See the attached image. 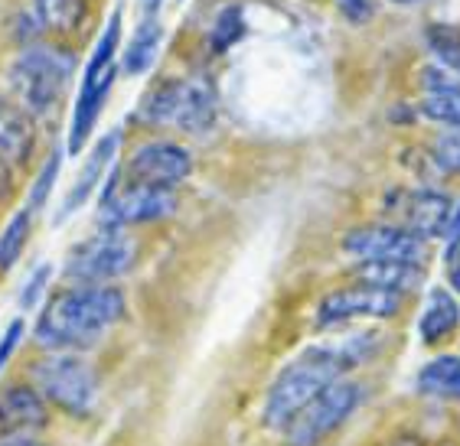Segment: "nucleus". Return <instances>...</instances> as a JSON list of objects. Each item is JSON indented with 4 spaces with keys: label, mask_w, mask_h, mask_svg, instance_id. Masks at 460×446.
I'll return each mask as SVG.
<instances>
[{
    "label": "nucleus",
    "mask_w": 460,
    "mask_h": 446,
    "mask_svg": "<svg viewBox=\"0 0 460 446\" xmlns=\"http://www.w3.org/2000/svg\"><path fill=\"white\" fill-rule=\"evenodd\" d=\"M177 212V193L170 186H147L131 183L121 173L108 176L102 189V212L98 219L108 228H128V225H147L160 222Z\"/></svg>",
    "instance_id": "0eeeda50"
},
{
    "label": "nucleus",
    "mask_w": 460,
    "mask_h": 446,
    "mask_svg": "<svg viewBox=\"0 0 460 446\" xmlns=\"http://www.w3.org/2000/svg\"><path fill=\"white\" fill-rule=\"evenodd\" d=\"M392 4H402V7H408V4H415V0H392Z\"/></svg>",
    "instance_id": "e433bc0d"
},
{
    "label": "nucleus",
    "mask_w": 460,
    "mask_h": 446,
    "mask_svg": "<svg viewBox=\"0 0 460 446\" xmlns=\"http://www.w3.org/2000/svg\"><path fill=\"white\" fill-rule=\"evenodd\" d=\"M454 69H457V72H460V62H457V66H454Z\"/></svg>",
    "instance_id": "4c0bfd02"
},
{
    "label": "nucleus",
    "mask_w": 460,
    "mask_h": 446,
    "mask_svg": "<svg viewBox=\"0 0 460 446\" xmlns=\"http://www.w3.org/2000/svg\"><path fill=\"white\" fill-rule=\"evenodd\" d=\"M30 228H33V212L23 209L0 232V271H10L20 261V254H23V248L30 241Z\"/></svg>",
    "instance_id": "4be33fe9"
},
{
    "label": "nucleus",
    "mask_w": 460,
    "mask_h": 446,
    "mask_svg": "<svg viewBox=\"0 0 460 446\" xmlns=\"http://www.w3.org/2000/svg\"><path fill=\"white\" fill-rule=\"evenodd\" d=\"M124 293L108 284H79L59 290L36 319V342L53 352L95 345L124 319Z\"/></svg>",
    "instance_id": "f257e3e1"
},
{
    "label": "nucleus",
    "mask_w": 460,
    "mask_h": 446,
    "mask_svg": "<svg viewBox=\"0 0 460 446\" xmlns=\"http://www.w3.org/2000/svg\"><path fill=\"white\" fill-rule=\"evenodd\" d=\"M376 336H349L333 345H314L304 355L284 368L275 378L265 401V424L268 427H284L294 414L301 411L310 398H317L327 385H333L343 372L356 368L363 359H369V345Z\"/></svg>",
    "instance_id": "f03ea898"
},
{
    "label": "nucleus",
    "mask_w": 460,
    "mask_h": 446,
    "mask_svg": "<svg viewBox=\"0 0 460 446\" xmlns=\"http://www.w3.org/2000/svg\"><path fill=\"white\" fill-rule=\"evenodd\" d=\"M137 248L121 228H108L85 238L66 258V277L75 284H111L134 267Z\"/></svg>",
    "instance_id": "1a4fd4ad"
},
{
    "label": "nucleus",
    "mask_w": 460,
    "mask_h": 446,
    "mask_svg": "<svg viewBox=\"0 0 460 446\" xmlns=\"http://www.w3.org/2000/svg\"><path fill=\"white\" fill-rule=\"evenodd\" d=\"M160 7H164V0H141L144 17H160Z\"/></svg>",
    "instance_id": "2f4dec72"
},
{
    "label": "nucleus",
    "mask_w": 460,
    "mask_h": 446,
    "mask_svg": "<svg viewBox=\"0 0 460 446\" xmlns=\"http://www.w3.org/2000/svg\"><path fill=\"white\" fill-rule=\"evenodd\" d=\"M421 114L438 124H447V127H460V85L457 82L428 92L425 101H421Z\"/></svg>",
    "instance_id": "5701e85b"
},
{
    "label": "nucleus",
    "mask_w": 460,
    "mask_h": 446,
    "mask_svg": "<svg viewBox=\"0 0 460 446\" xmlns=\"http://www.w3.org/2000/svg\"><path fill=\"white\" fill-rule=\"evenodd\" d=\"M451 287L460 293V264H454V267H451Z\"/></svg>",
    "instance_id": "f704fd0d"
},
{
    "label": "nucleus",
    "mask_w": 460,
    "mask_h": 446,
    "mask_svg": "<svg viewBox=\"0 0 460 446\" xmlns=\"http://www.w3.org/2000/svg\"><path fill=\"white\" fill-rule=\"evenodd\" d=\"M118 144H121V134L108 131L105 137L92 147V153L85 157V167H82V173L75 176L72 189L66 193V199H62V209H59V215H56V222H66L69 215H75V212L89 202V196L98 189V183H105V170L115 163Z\"/></svg>",
    "instance_id": "ddd939ff"
},
{
    "label": "nucleus",
    "mask_w": 460,
    "mask_h": 446,
    "mask_svg": "<svg viewBox=\"0 0 460 446\" xmlns=\"http://www.w3.org/2000/svg\"><path fill=\"white\" fill-rule=\"evenodd\" d=\"M343 251L359 261H411L421 264L425 241L402 225H366L349 232Z\"/></svg>",
    "instance_id": "f8f14e48"
},
{
    "label": "nucleus",
    "mask_w": 460,
    "mask_h": 446,
    "mask_svg": "<svg viewBox=\"0 0 460 446\" xmlns=\"http://www.w3.org/2000/svg\"><path fill=\"white\" fill-rule=\"evenodd\" d=\"M59 167H62L59 153H53V157H49V160L43 163L40 176H36L33 189H30V206H27V209L33 212V215H36L40 209H43L46 199H49V193H53V183H56V176H59Z\"/></svg>",
    "instance_id": "a878e982"
},
{
    "label": "nucleus",
    "mask_w": 460,
    "mask_h": 446,
    "mask_svg": "<svg viewBox=\"0 0 460 446\" xmlns=\"http://www.w3.org/2000/svg\"><path fill=\"white\" fill-rule=\"evenodd\" d=\"M33 388L46 404H53L72 417H85L98 404L95 368L75 352H53L33 365Z\"/></svg>",
    "instance_id": "423d86ee"
},
{
    "label": "nucleus",
    "mask_w": 460,
    "mask_h": 446,
    "mask_svg": "<svg viewBox=\"0 0 460 446\" xmlns=\"http://www.w3.org/2000/svg\"><path fill=\"white\" fill-rule=\"evenodd\" d=\"M46 427V401L36 388H7L0 394V433L27 437L30 430Z\"/></svg>",
    "instance_id": "4468645a"
},
{
    "label": "nucleus",
    "mask_w": 460,
    "mask_h": 446,
    "mask_svg": "<svg viewBox=\"0 0 460 446\" xmlns=\"http://www.w3.org/2000/svg\"><path fill=\"white\" fill-rule=\"evenodd\" d=\"M444 261H447V267L460 264V235H451V245H447V254H444Z\"/></svg>",
    "instance_id": "7c9ffc66"
},
{
    "label": "nucleus",
    "mask_w": 460,
    "mask_h": 446,
    "mask_svg": "<svg viewBox=\"0 0 460 446\" xmlns=\"http://www.w3.org/2000/svg\"><path fill=\"white\" fill-rule=\"evenodd\" d=\"M405 303V293L376 287V284H353L340 287L320 300L317 326H340L349 319H389Z\"/></svg>",
    "instance_id": "9d476101"
},
{
    "label": "nucleus",
    "mask_w": 460,
    "mask_h": 446,
    "mask_svg": "<svg viewBox=\"0 0 460 446\" xmlns=\"http://www.w3.org/2000/svg\"><path fill=\"white\" fill-rule=\"evenodd\" d=\"M118 43H121V13H111L105 33L98 36L95 49H92L89 62H85V72H82V88L79 98H75V108H72V124H69V144L66 150L69 153H79L89 144L92 131L98 124V114L105 108L108 95H111V85H115V56Z\"/></svg>",
    "instance_id": "20e7f679"
},
{
    "label": "nucleus",
    "mask_w": 460,
    "mask_h": 446,
    "mask_svg": "<svg viewBox=\"0 0 460 446\" xmlns=\"http://www.w3.org/2000/svg\"><path fill=\"white\" fill-rule=\"evenodd\" d=\"M434 160L447 173H460V127L444 131L441 137L434 140Z\"/></svg>",
    "instance_id": "bb28decb"
},
{
    "label": "nucleus",
    "mask_w": 460,
    "mask_h": 446,
    "mask_svg": "<svg viewBox=\"0 0 460 446\" xmlns=\"http://www.w3.org/2000/svg\"><path fill=\"white\" fill-rule=\"evenodd\" d=\"M405 228L415 232L418 238H444L451 228V199L434 189H421V193L408 196L405 202Z\"/></svg>",
    "instance_id": "dca6fc26"
},
{
    "label": "nucleus",
    "mask_w": 460,
    "mask_h": 446,
    "mask_svg": "<svg viewBox=\"0 0 460 446\" xmlns=\"http://www.w3.org/2000/svg\"><path fill=\"white\" fill-rule=\"evenodd\" d=\"M349 23H369L376 17V0H333Z\"/></svg>",
    "instance_id": "cd10ccee"
},
{
    "label": "nucleus",
    "mask_w": 460,
    "mask_h": 446,
    "mask_svg": "<svg viewBox=\"0 0 460 446\" xmlns=\"http://www.w3.org/2000/svg\"><path fill=\"white\" fill-rule=\"evenodd\" d=\"M0 446H43V443H36V440H30V437H4Z\"/></svg>",
    "instance_id": "473e14b6"
},
{
    "label": "nucleus",
    "mask_w": 460,
    "mask_h": 446,
    "mask_svg": "<svg viewBox=\"0 0 460 446\" xmlns=\"http://www.w3.org/2000/svg\"><path fill=\"white\" fill-rule=\"evenodd\" d=\"M160 39H164V27H160V17H141L137 30H134L131 43L124 49V72H131V75H144V72L151 69L154 59H157V49H160Z\"/></svg>",
    "instance_id": "6ab92c4d"
},
{
    "label": "nucleus",
    "mask_w": 460,
    "mask_h": 446,
    "mask_svg": "<svg viewBox=\"0 0 460 446\" xmlns=\"http://www.w3.org/2000/svg\"><path fill=\"white\" fill-rule=\"evenodd\" d=\"M193 173V157L190 150L170 140H151L144 147L134 150V157L124 167V179L131 183H147V186H170L177 189L183 179H190Z\"/></svg>",
    "instance_id": "9b49d317"
},
{
    "label": "nucleus",
    "mask_w": 460,
    "mask_h": 446,
    "mask_svg": "<svg viewBox=\"0 0 460 446\" xmlns=\"http://www.w3.org/2000/svg\"><path fill=\"white\" fill-rule=\"evenodd\" d=\"M418 391L428 398H444V401H460V359L457 355H441L431 359L418 372Z\"/></svg>",
    "instance_id": "aec40b11"
},
{
    "label": "nucleus",
    "mask_w": 460,
    "mask_h": 446,
    "mask_svg": "<svg viewBox=\"0 0 460 446\" xmlns=\"http://www.w3.org/2000/svg\"><path fill=\"white\" fill-rule=\"evenodd\" d=\"M363 398V388L356 381L337 378L327 385L317 398H310L301 411L284 424V443L288 446H320L333 430L356 411V404Z\"/></svg>",
    "instance_id": "6e6552de"
},
{
    "label": "nucleus",
    "mask_w": 460,
    "mask_h": 446,
    "mask_svg": "<svg viewBox=\"0 0 460 446\" xmlns=\"http://www.w3.org/2000/svg\"><path fill=\"white\" fill-rule=\"evenodd\" d=\"M72 72H75V62L66 49L30 43L10 66V85L17 92V105L30 118L53 114L69 88Z\"/></svg>",
    "instance_id": "7ed1b4c3"
},
{
    "label": "nucleus",
    "mask_w": 460,
    "mask_h": 446,
    "mask_svg": "<svg viewBox=\"0 0 460 446\" xmlns=\"http://www.w3.org/2000/svg\"><path fill=\"white\" fill-rule=\"evenodd\" d=\"M363 284H376V287L395 290V293H408L421 284V264L411 261H363L356 267Z\"/></svg>",
    "instance_id": "a211bd4d"
},
{
    "label": "nucleus",
    "mask_w": 460,
    "mask_h": 446,
    "mask_svg": "<svg viewBox=\"0 0 460 446\" xmlns=\"http://www.w3.org/2000/svg\"><path fill=\"white\" fill-rule=\"evenodd\" d=\"M36 17L53 33H72L85 17V0H36Z\"/></svg>",
    "instance_id": "412c9836"
},
{
    "label": "nucleus",
    "mask_w": 460,
    "mask_h": 446,
    "mask_svg": "<svg viewBox=\"0 0 460 446\" xmlns=\"http://www.w3.org/2000/svg\"><path fill=\"white\" fill-rule=\"evenodd\" d=\"M137 118L151 127H180L186 134H203L216 121V92L203 79H170L144 98Z\"/></svg>",
    "instance_id": "39448f33"
},
{
    "label": "nucleus",
    "mask_w": 460,
    "mask_h": 446,
    "mask_svg": "<svg viewBox=\"0 0 460 446\" xmlns=\"http://www.w3.org/2000/svg\"><path fill=\"white\" fill-rule=\"evenodd\" d=\"M245 10L242 7H226L219 10V17H216V23L209 27V46H213V53L222 56L226 49H232V46L239 43L242 36H245Z\"/></svg>",
    "instance_id": "b1692460"
},
{
    "label": "nucleus",
    "mask_w": 460,
    "mask_h": 446,
    "mask_svg": "<svg viewBox=\"0 0 460 446\" xmlns=\"http://www.w3.org/2000/svg\"><path fill=\"white\" fill-rule=\"evenodd\" d=\"M46 280H49V267H46V264H40V267L33 271V277L23 284V293H20V307H23V310L36 307V300L43 297V290H46Z\"/></svg>",
    "instance_id": "c85d7f7f"
},
{
    "label": "nucleus",
    "mask_w": 460,
    "mask_h": 446,
    "mask_svg": "<svg viewBox=\"0 0 460 446\" xmlns=\"http://www.w3.org/2000/svg\"><path fill=\"white\" fill-rule=\"evenodd\" d=\"M20 339H23V319H13V323L7 326V333L0 336V372H4V368H7L10 355H13V352H17Z\"/></svg>",
    "instance_id": "c756f323"
},
{
    "label": "nucleus",
    "mask_w": 460,
    "mask_h": 446,
    "mask_svg": "<svg viewBox=\"0 0 460 446\" xmlns=\"http://www.w3.org/2000/svg\"><path fill=\"white\" fill-rule=\"evenodd\" d=\"M33 118L20 105L0 98V160L7 167H23L33 153Z\"/></svg>",
    "instance_id": "2eb2a0df"
},
{
    "label": "nucleus",
    "mask_w": 460,
    "mask_h": 446,
    "mask_svg": "<svg viewBox=\"0 0 460 446\" xmlns=\"http://www.w3.org/2000/svg\"><path fill=\"white\" fill-rule=\"evenodd\" d=\"M428 43H431L434 56L444 66H457L460 62V30L457 27H431L428 30Z\"/></svg>",
    "instance_id": "393cba45"
},
{
    "label": "nucleus",
    "mask_w": 460,
    "mask_h": 446,
    "mask_svg": "<svg viewBox=\"0 0 460 446\" xmlns=\"http://www.w3.org/2000/svg\"><path fill=\"white\" fill-rule=\"evenodd\" d=\"M4 189H7V163L0 160V193H4Z\"/></svg>",
    "instance_id": "c9c22d12"
},
{
    "label": "nucleus",
    "mask_w": 460,
    "mask_h": 446,
    "mask_svg": "<svg viewBox=\"0 0 460 446\" xmlns=\"http://www.w3.org/2000/svg\"><path fill=\"white\" fill-rule=\"evenodd\" d=\"M451 235H460V209L451 215V228H447V238H451Z\"/></svg>",
    "instance_id": "72a5a7b5"
},
{
    "label": "nucleus",
    "mask_w": 460,
    "mask_h": 446,
    "mask_svg": "<svg viewBox=\"0 0 460 446\" xmlns=\"http://www.w3.org/2000/svg\"><path fill=\"white\" fill-rule=\"evenodd\" d=\"M457 323H460L457 300L441 287L431 290L425 300V310H421V316H418V336H421V342L438 345V342H444L454 329H457Z\"/></svg>",
    "instance_id": "f3484780"
}]
</instances>
